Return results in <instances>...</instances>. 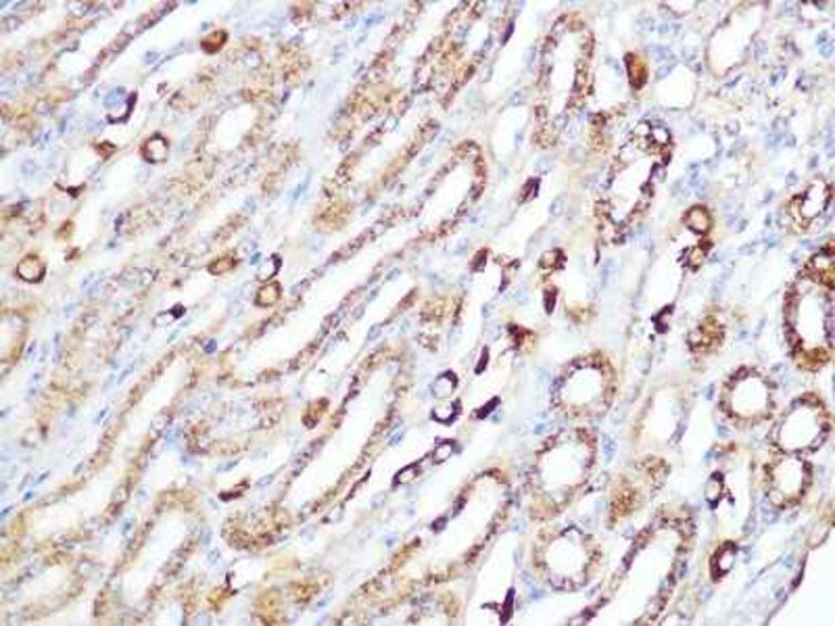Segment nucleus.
Instances as JSON below:
<instances>
[{
    "label": "nucleus",
    "instance_id": "obj_9",
    "mask_svg": "<svg viewBox=\"0 0 835 626\" xmlns=\"http://www.w3.org/2000/svg\"><path fill=\"white\" fill-rule=\"evenodd\" d=\"M813 479L811 465L800 455L783 453L777 460L766 465L764 472V489L766 497L777 507H790L798 503Z\"/></svg>",
    "mask_w": 835,
    "mask_h": 626
},
{
    "label": "nucleus",
    "instance_id": "obj_5",
    "mask_svg": "<svg viewBox=\"0 0 835 626\" xmlns=\"http://www.w3.org/2000/svg\"><path fill=\"white\" fill-rule=\"evenodd\" d=\"M556 47L547 44V61L542 73V105L549 107L551 99H564V111L581 99L587 78V44L583 28H573L568 21L558 25Z\"/></svg>",
    "mask_w": 835,
    "mask_h": 626
},
{
    "label": "nucleus",
    "instance_id": "obj_10",
    "mask_svg": "<svg viewBox=\"0 0 835 626\" xmlns=\"http://www.w3.org/2000/svg\"><path fill=\"white\" fill-rule=\"evenodd\" d=\"M827 205H829V186L818 179L790 203V209H792L790 215L798 222L800 226H808L827 209Z\"/></svg>",
    "mask_w": 835,
    "mask_h": 626
},
{
    "label": "nucleus",
    "instance_id": "obj_16",
    "mask_svg": "<svg viewBox=\"0 0 835 626\" xmlns=\"http://www.w3.org/2000/svg\"><path fill=\"white\" fill-rule=\"evenodd\" d=\"M235 266H237V261H235L233 257H221V259L214 261V264L209 266V271H212V274H218V276H221V274L230 271V269L235 268Z\"/></svg>",
    "mask_w": 835,
    "mask_h": 626
},
{
    "label": "nucleus",
    "instance_id": "obj_14",
    "mask_svg": "<svg viewBox=\"0 0 835 626\" xmlns=\"http://www.w3.org/2000/svg\"><path fill=\"white\" fill-rule=\"evenodd\" d=\"M688 224H693L691 228L695 233H707L710 228L709 214L704 209H691L690 215H688Z\"/></svg>",
    "mask_w": 835,
    "mask_h": 626
},
{
    "label": "nucleus",
    "instance_id": "obj_8",
    "mask_svg": "<svg viewBox=\"0 0 835 626\" xmlns=\"http://www.w3.org/2000/svg\"><path fill=\"white\" fill-rule=\"evenodd\" d=\"M723 410L738 422H761L773 410L771 382L756 370H740L726 380Z\"/></svg>",
    "mask_w": 835,
    "mask_h": 626
},
{
    "label": "nucleus",
    "instance_id": "obj_11",
    "mask_svg": "<svg viewBox=\"0 0 835 626\" xmlns=\"http://www.w3.org/2000/svg\"><path fill=\"white\" fill-rule=\"evenodd\" d=\"M44 271H47L44 264L34 255H28L19 261L18 276L25 283H40L44 278Z\"/></svg>",
    "mask_w": 835,
    "mask_h": 626
},
{
    "label": "nucleus",
    "instance_id": "obj_13",
    "mask_svg": "<svg viewBox=\"0 0 835 626\" xmlns=\"http://www.w3.org/2000/svg\"><path fill=\"white\" fill-rule=\"evenodd\" d=\"M278 299H280V285L278 283H268L257 293V305H261V307L274 305Z\"/></svg>",
    "mask_w": 835,
    "mask_h": 626
},
{
    "label": "nucleus",
    "instance_id": "obj_3",
    "mask_svg": "<svg viewBox=\"0 0 835 626\" xmlns=\"http://www.w3.org/2000/svg\"><path fill=\"white\" fill-rule=\"evenodd\" d=\"M596 462V441L583 429L554 434L530 470L528 493L533 519L549 520L563 514L587 483Z\"/></svg>",
    "mask_w": 835,
    "mask_h": 626
},
{
    "label": "nucleus",
    "instance_id": "obj_7",
    "mask_svg": "<svg viewBox=\"0 0 835 626\" xmlns=\"http://www.w3.org/2000/svg\"><path fill=\"white\" fill-rule=\"evenodd\" d=\"M829 434V413L813 394L800 397L783 413L773 430V443L783 453H811Z\"/></svg>",
    "mask_w": 835,
    "mask_h": 626
},
{
    "label": "nucleus",
    "instance_id": "obj_15",
    "mask_svg": "<svg viewBox=\"0 0 835 626\" xmlns=\"http://www.w3.org/2000/svg\"><path fill=\"white\" fill-rule=\"evenodd\" d=\"M224 42H226V34L224 32H214V34H209V37L203 40V49L207 53H216V51H219L224 47Z\"/></svg>",
    "mask_w": 835,
    "mask_h": 626
},
{
    "label": "nucleus",
    "instance_id": "obj_12",
    "mask_svg": "<svg viewBox=\"0 0 835 626\" xmlns=\"http://www.w3.org/2000/svg\"><path fill=\"white\" fill-rule=\"evenodd\" d=\"M169 153V144L162 136H153L145 144V160L153 163L164 162Z\"/></svg>",
    "mask_w": 835,
    "mask_h": 626
},
{
    "label": "nucleus",
    "instance_id": "obj_2",
    "mask_svg": "<svg viewBox=\"0 0 835 626\" xmlns=\"http://www.w3.org/2000/svg\"><path fill=\"white\" fill-rule=\"evenodd\" d=\"M785 330L794 358L821 368L834 349V257L817 255L785 301Z\"/></svg>",
    "mask_w": 835,
    "mask_h": 626
},
{
    "label": "nucleus",
    "instance_id": "obj_6",
    "mask_svg": "<svg viewBox=\"0 0 835 626\" xmlns=\"http://www.w3.org/2000/svg\"><path fill=\"white\" fill-rule=\"evenodd\" d=\"M615 374L601 356L577 359L554 387V406L570 418H596L612 401Z\"/></svg>",
    "mask_w": 835,
    "mask_h": 626
},
{
    "label": "nucleus",
    "instance_id": "obj_4",
    "mask_svg": "<svg viewBox=\"0 0 835 626\" xmlns=\"http://www.w3.org/2000/svg\"><path fill=\"white\" fill-rule=\"evenodd\" d=\"M598 543L581 528L545 531L533 545L535 571L556 589H581L598 571Z\"/></svg>",
    "mask_w": 835,
    "mask_h": 626
},
{
    "label": "nucleus",
    "instance_id": "obj_1",
    "mask_svg": "<svg viewBox=\"0 0 835 626\" xmlns=\"http://www.w3.org/2000/svg\"><path fill=\"white\" fill-rule=\"evenodd\" d=\"M641 130L643 132L633 134V138L618 151L599 197V228H604L599 233L608 234L615 240L629 233L648 209L669 160V144L660 143L654 130Z\"/></svg>",
    "mask_w": 835,
    "mask_h": 626
},
{
    "label": "nucleus",
    "instance_id": "obj_17",
    "mask_svg": "<svg viewBox=\"0 0 835 626\" xmlns=\"http://www.w3.org/2000/svg\"><path fill=\"white\" fill-rule=\"evenodd\" d=\"M278 268H280L278 257H272V259H270V266H264L261 271H259V280H272V276L278 271Z\"/></svg>",
    "mask_w": 835,
    "mask_h": 626
},
{
    "label": "nucleus",
    "instance_id": "obj_18",
    "mask_svg": "<svg viewBox=\"0 0 835 626\" xmlns=\"http://www.w3.org/2000/svg\"><path fill=\"white\" fill-rule=\"evenodd\" d=\"M452 448H454L452 443H443V445H441V449L436 451V455H435L436 462H443V460H447V455H450V453L454 451V449Z\"/></svg>",
    "mask_w": 835,
    "mask_h": 626
}]
</instances>
